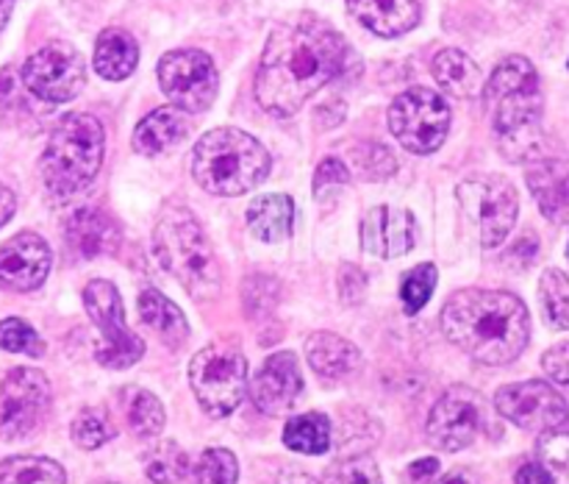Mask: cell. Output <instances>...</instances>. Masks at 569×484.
<instances>
[{
    "instance_id": "obj_1",
    "label": "cell",
    "mask_w": 569,
    "mask_h": 484,
    "mask_svg": "<svg viewBox=\"0 0 569 484\" xmlns=\"http://www.w3.org/2000/svg\"><path fill=\"white\" fill-rule=\"evenodd\" d=\"M350 65H356V53L337 28L320 17H295L267 39L256 72V100L272 117H292L311 95L348 76Z\"/></svg>"
},
{
    "instance_id": "obj_2",
    "label": "cell",
    "mask_w": 569,
    "mask_h": 484,
    "mask_svg": "<svg viewBox=\"0 0 569 484\" xmlns=\"http://www.w3.org/2000/svg\"><path fill=\"white\" fill-rule=\"evenodd\" d=\"M439 323L456 348L495 367L515 362L531 337L526 304L506 289H459L442 306Z\"/></svg>"
},
{
    "instance_id": "obj_3",
    "label": "cell",
    "mask_w": 569,
    "mask_h": 484,
    "mask_svg": "<svg viewBox=\"0 0 569 484\" xmlns=\"http://www.w3.org/2000/svg\"><path fill=\"white\" fill-rule=\"evenodd\" d=\"M498 145L509 161L537 159L542 150V87L526 56H509L483 83Z\"/></svg>"
},
{
    "instance_id": "obj_4",
    "label": "cell",
    "mask_w": 569,
    "mask_h": 484,
    "mask_svg": "<svg viewBox=\"0 0 569 484\" xmlns=\"http://www.w3.org/2000/svg\"><path fill=\"white\" fill-rule=\"evenodd\" d=\"M270 176L264 145L239 128H214L192 150V178L209 195L233 198L259 187Z\"/></svg>"
},
{
    "instance_id": "obj_5",
    "label": "cell",
    "mask_w": 569,
    "mask_h": 484,
    "mask_svg": "<svg viewBox=\"0 0 569 484\" xmlns=\"http://www.w3.org/2000/svg\"><path fill=\"white\" fill-rule=\"evenodd\" d=\"M153 250L194 298H214L222 287V270L209 237L183 206H167L153 228Z\"/></svg>"
},
{
    "instance_id": "obj_6",
    "label": "cell",
    "mask_w": 569,
    "mask_h": 484,
    "mask_svg": "<svg viewBox=\"0 0 569 484\" xmlns=\"http://www.w3.org/2000/svg\"><path fill=\"white\" fill-rule=\"evenodd\" d=\"M106 131L98 117L72 111L56 122L39 159L44 187L53 195H76L94 181L103 167Z\"/></svg>"
},
{
    "instance_id": "obj_7",
    "label": "cell",
    "mask_w": 569,
    "mask_h": 484,
    "mask_svg": "<svg viewBox=\"0 0 569 484\" xmlns=\"http://www.w3.org/2000/svg\"><path fill=\"white\" fill-rule=\"evenodd\" d=\"M189 382L200 409L211 417H226L242 404L248 389V359L231 343H211L194 354Z\"/></svg>"
},
{
    "instance_id": "obj_8",
    "label": "cell",
    "mask_w": 569,
    "mask_h": 484,
    "mask_svg": "<svg viewBox=\"0 0 569 484\" xmlns=\"http://www.w3.org/2000/svg\"><path fill=\"white\" fill-rule=\"evenodd\" d=\"M83 306H87L89 320L100 332L98 350H94L100 365L111 371H126L137 365L144 354V343L128 328L126 309H122V298L114 284L106 278H92L83 287Z\"/></svg>"
},
{
    "instance_id": "obj_9",
    "label": "cell",
    "mask_w": 569,
    "mask_h": 484,
    "mask_svg": "<svg viewBox=\"0 0 569 484\" xmlns=\"http://www.w3.org/2000/svg\"><path fill=\"white\" fill-rule=\"evenodd\" d=\"M456 195L470 226H476L478 243L483 248H498L520 215L515 184L503 176H476L461 181Z\"/></svg>"
},
{
    "instance_id": "obj_10",
    "label": "cell",
    "mask_w": 569,
    "mask_h": 484,
    "mask_svg": "<svg viewBox=\"0 0 569 484\" xmlns=\"http://www.w3.org/2000/svg\"><path fill=\"white\" fill-rule=\"evenodd\" d=\"M389 131L411 154H433L450 131V106L426 87L406 89L389 106Z\"/></svg>"
},
{
    "instance_id": "obj_11",
    "label": "cell",
    "mask_w": 569,
    "mask_h": 484,
    "mask_svg": "<svg viewBox=\"0 0 569 484\" xmlns=\"http://www.w3.org/2000/svg\"><path fill=\"white\" fill-rule=\"evenodd\" d=\"M20 81L33 98L48 103H67L87 83V61L70 42H50L28 56Z\"/></svg>"
},
{
    "instance_id": "obj_12",
    "label": "cell",
    "mask_w": 569,
    "mask_h": 484,
    "mask_svg": "<svg viewBox=\"0 0 569 484\" xmlns=\"http://www.w3.org/2000/svg\"><path fill=\"white\" fill-rule=\"evenodd\" d=\"M50 412V382L37 367H14L0 382V437L22 439Z\"/></svg>"
},
{
    "instance_id": "obj_13",
    "label": "cell",
    "mask_w": 569,
    "mask_h": 484,
    "mask_svg": "<svg viewBox=\"0 0 569 484\" xmlns=\"http://www.w3.org/2000/svg\"><path fill=\"white\" fill-rule=\"evenodd\" d=\"M159 83L172 106L198 115L217 98V67L211 56L198 48L170 50L159 61Z\"/></svg>"
},
{
    "instance_id": "obj_14",
    "label": "cell",
    "mask_w": 569,
    "mask_h": 484,
    "mask_svg": "<svg viewBox=\"0 0 569 484\" xmlns=\"http://www.w3.org/2000/svg\"><path fill=\"white\" fill-rule=\"evenodd\" d=\"M489 426L487 401L470 387H450L439 395L428 415V439L437 448L461 451L481 437Z\"/></svg>"
},
{
    "instance_id": "obj_15",
    "label": "cell",
    "mask_w": 569,
    "mask_h": 484,
    "mask_svg": "<svg viewBox=\"0 0 569 484\" xmlns=\"http://www.w3.org/2000/svg\"><path fill=\"white\" fill-rule=\"evenodd\" d=\"M495 406L506 421L537 434L556 432L569 421V406L559 389L537 378L500 387L495 395Z\"/></svg>"
},
{
    "instance_id": "obj_16",
    "label": "cell",
    "mask_w": 569,
    "mask_h": 484,
    "mask_svg": "<svg viewBox=\"0 0 569 484\" xmlns=\"http://www.w3.org/2000/svg\"><path fill=\"white\" fill-rule=\"evenodd\" d=\"M300 393H303V373H300V362L292 350L267 356L264 365L250 382V401L256 404V409L270 417L287 415L298 404Z\"/></svg>"
},
{
    "instance_id": "obj_17",
    "label": "cell",
    "mask_w": 569,
    "mask_h": 484,
    "mask_svg": "<svg viewBox=\"0 0 569 484\" xmlns=\"http://www.w3.org/2000/svg\"><path fill=\"white\" fill-rule=\"evenodd\" d=\"M48 243L39 234L22 231L0 245V287L11 293H31L44 284L50 273Z\"/></svg>"
},
{
    "instance_id": "obj_18",
    "label": "cell",
    "mask_w": 569,
    "mask_h": 484,
    "mask_svg": "<svg viewBox=\"0 0 569 484\" xmlns=\"http://www.w3.org/2000/svg\"><path fill=\"white\" fill-rule=\"evenodd\" d=\"M417 243V220L400 206H376L361 220V245L367 254L381 259L406 256Z\"/></svg>"
},
{
    "instance_id": "obj_19",
    "label": "cell",
    "mask_w": 569,
    "mask_h": 484,
    "mask_svg": "<svg viewBox=\"0 0 569 484\" xmlns=\"http://www.w3.org/2000/svg\"><path fill=\"white\" fill-rule=\"evenodd\" d=\"M67 245L76 250L83 259H94V256L114 254L120 248V226L111 215H106L98 206H78L64 223Z\"/></svg>"
},
{
    "instance_id": "obj_20",
    "label": "cell",
    "mask_w": 569,
    "mask_h": 484,
    "mask_svg": "<svg viewBox=\"0 0 569 484\" xmlns=\"http://www.w3.org/2000/svg\"><path fill=\"white\" fill-rule=\"evenodd\" d=\"M528 189L537 198L539 209L548 220H567L569 217V161L553 159V156H545V159H533L528 165Z\"/></svg>"
},
{
    "instance_id": "obj_21",
    "label": "cell",
    "mask_w": 569,
    "mask_h": 484,
    "mask_svg": "<svg viewBox=\"0 0 569 484\" xmlns=\"http://www.w3.org/2000/svg\"><path fill=\"white\" fill-rule=\"evenodd\" d=\"M348 11L359 26L378 37H403L420 22L417 0H348Z\"/></svg>"
},
{
    "instance_id": "obj_22",
    "label": "cell",
    "mask_w": 569,
    "mask_h": 484,
    "mask_svg": "<svg viewBox=\"0 0 569 484\" xmlns=\"http://www.w3.org/2000/svg\"><path fill=\"white\" fill-rule=\"evenodd\" d=\"M306 359L317 376L328 382H348L361 371V354L350 339L333 332H315L306 339Z\"/></svg>"
},
{
    "instance_id": "obj_23",
    "label": "cell",
    "mask_w": 569,
    "mask_h": 484,
    "mask_svg": "<svg viewBox=\"0 0 569 484\" xmlns=\"http://www.w3.org/2000/svg\"><path fill=\"white\" fill-rule=\"evenodd\" d=\"M189 126V111L178 109V106H161V109L150 111L133 128V150L142 156H161L170 148H176L183 137H187Z\"/></svg>"
},
{
    "instance_id": "obj_24",
    "label": "cell",
    "mask_w": 569,
    "mask_h": 484,
    "mask_svg": "<svg viewBox=\"0 0 569 484\" xmlns=\"http://www.w3.org/2000/svg\"><path fill=\"white\" fill-rule=\"evenodd\" d=\"M139 317H142L144 326L167 345V348L178 350L187 345L189 339V323L183 317V312L172 304L167 295H161L159 289H142L137 298Z\"/></svg>"
},
{
    "instance_id": "obj_25",
    "label": "cell",
    "mask_w": 569,
    "mask_h": 484,
    "mask_svg": "<svg viewBox=\"0 0 569 484\" xmlns=\"http://www.w3.org/2000/svg\"><path fill=\"white\" fill-rule=\"evenodd\" d=\"M433 78L445 92L456 98H478L483 92V76L476 61L459 48H445L431 61Z\"/></svg>"
},
{
    "instance_id": "obj_26",
    "label": "cell",
    "mask_w": 569,
    "mask_h": 484,
    "mask_svg": "<svg viewBox=\"0 0 569 484\" xmlns=\"http://www.w3.org/2000/svg\"><path fill=\"white\" fill-rule=\"evenodd\" d=\"M139 65L137 39L122 28H106L94 45V70L106 81H122L131 76Z\"/></svg>"
},
{
    "instance_id": "obj_27",
    "label": "cell",
    "mask_w": 569,
    "mask_h": 484,
    "mask_svg": "<svg viewBox=\"0 0 569 484\" xmlns=\"http://www.w3.org/2000/svg\"><path fill=\"white\" fill-rule=\"evenodd\" d=\"M295 206L289 195H261L248 209V226L261 243H283L292 234Z\"/></svg>"
},
{
    "instance_id": "obj_28",
    "label": "cell",
    "mask_w": 569,
    "mask_h": 484,
    "mask_svg": "<svg viewBox=\"0 0 569 484\" xmlns=\"http://www.w3.org/2000/svg\"><path fill=\"white\" fill-rule=\"evenodd\" d=\"M333 428L322 412H306V415L292 417V421L283 426V445L298 454H326L331 448Z\"/></svg>"
},
{
    "instance_id": "obj_29",
    "label": "cell",
    "mask_w": 569,
    "mask_h": 484,
    "mask_svg": "<svg viewBox=\"0 0 569 484\" xmlns=\"http://www.w3.org/2000/svg\"><path fill=\"white\" fill-rule=\"evenodd\" d=\"M0 484H67V473L48 456H9L0 462Z\"/></svg>"
},
{
    "instance_id": "obj_30",
    "label": "cell",
    "mask_w": 569,
    "mask_h": 484,
    "mask_svg": "<svg viewBox=\"0 0 569 484\" xmlns=\"http://www.w3.org/2000/svg\"><path fill=\"white\" fill-rule=\"evenodd\" d=\"M126 417L131 432L142 439L159 437L164 428V406L148 389H126Z\"/></svg>"
},
{
    "instance_id": "obj_31",
    "label": "cell",
    "mask_w": 569,
    "mask_h": 484,
    "mask_svg": "<svg viewBox=\"0 0 569 484\" xmlns=\"http://www.w3.org/2000/svg\"><path fill=\"white\" fill-rule=\"evenodd\" d=\"M189 454L178 443H159L144 451V473L156 484H178L189 476Z\"/></svg>"
},
{
    "instance_id": "obj_32",
    "label": "cell",
    "mask_w": 569,
    "mask_h": 484,
    "mask_svg": "<svg viewBox=\"0 0 569 484\" xmlns=\"http://www.w3.org/2000/svg\"><path fill=\"white\" fill-rule=\"evenodd\" d=\"M539 300H542V312L548 317V323L559 332L569 328V278L567 273L550 270L542 273L539 278Z\"/></svg>"
},
{
    "instance_id": "obj_33",
    "label": "cell",
    "mask_w": 569,
    "mask_h": 484,
    "mask_svg": "<svg viewBox=\"0 0 569 484\" xmlns=\"http://www.w3.org/2000/svg\"><path fill=\"white\" fill-rule=\"evenodd\" d=\"M189 478L192 484H237L239 462L228 448H206L189 465Z\"/></svg>"
},
{
    "instance_id": "obj_34",
    "label": "cell",
    "mask_w": 569,
    "mask_h": 484,
    "mask_svg": "<svg viewBox=\"0 0 569 484\" xmlns=\"http://www.w3.org/2000/svg\"><path fill=\"white\" fill-rule=\"evenodd\" d=\"M539 465L550 484H569V432H548L539 437Z\"/></svg>"
},
{
    "instance_id": "obj_35",
    "label": "cell",
    "mask_w": 569,
    "mask_h": 484,
    "mask_svg": "<svg viewBox=\"0 0 569 484\" xmlns=\"http://www.w3.org/2000/svg\"><path fill=\"white\" fill-rule=\"evenodd\" d=\"M439 281V270L426 261V265H417L415 270H409L400 281V300H403V312L406 315H417L422 306L431 300L433 287Z\"/></svg>"
},
{
    "instance_id": "obj_36",
    "label": "cell",
    "mask_w": 569,
    "mask_h": 484,
    "mask_svg": "<svg viewBox=\"0 0 569 484\" xmlns=\"http://www.w3.org/2000/svg\"><path fill=\"white\" fill-rule=\"evenodd\" d=\"M70 434L72 439H76V445H81V448L87 451H94L114 437V426H111V417L106 415V412L92 409V406H89V409L78 412L76 421H72Z\"/></svg>"
},
{
    "instance_id": "obj_37",
    "label": "cell",
    "mask_w": 569,
    "mask_h": 484,
    "mask_svg": "<svg viewBox=\"0 0 569 484\" xmlns=\"http://www.w3.org/2000/svg\"><path fill=\"white\" fill-rule=\"evenodd\" d=\"M0 348L11 350V354H26V356H42L44 343L37 334V328L28 326L20 317H6L0 320Z\"/></svg>"
},
{
    "instance_id": "obj_38",
    "label": "cell",
    "mask_w": 569,
    "mask_h": 484,
    "mask_svg": "<svg viewBox=\"0 0 569 484\" xmlns=\"http://www.w3.org/2000/svg\"><path fill=\"white\" fill-rule=\"evenodd\" d=\"M353 159L359 165L361 176L372 178V181H387L398 172V161L395 154L381 142H361L353 148Z\"/></svg>"
},
{
    "instance_id": "obj_39",
    "label": "cell",
    "mask_w": 569,
    "mask_h": 484,
    "mask_svg": "<svg viewBox=\"0 0 569 484\" xmlns=\"http://www.w3.org/2000/svg\"><path fill=\"white\" fill-rule=\"evenodd\" d=\"M326 484H383L378 465L367 454H350L333 462L328 471Z\"/></svg>"
},
{
    "instance_id": "obj_40",
    "label": "cell",
    "mask_w": 569,
    "mask_h": 484,
    "mask_svg": "<svg viewBox=\"0 0 569 484\" xmlns=\"http://www.w3.org/2000/svg\"><path fill=\"white\" fill-rule=\"evenodd\" d=\"M378 437H381V426H378L372 417H367L365 412H361V423H356V412H342L339 445H342L345 451H356V454H361V451L372 448V445L378 443Z\"/></svg>"
},
{
    "instance_id": "obj_41",
    "label": "cell",
    "mask_w": 569,
    "mask_h": 484,
    "mask_svg": "<svg viewBox=\"0 0 569 484\" xmlns=\"http://www.w3.org/2000/svg\"><path fill=\"white\" fill-rule=\"evenodd\" d=\"M337 289L342 304H359V300H365L367 293V273L356 265H342L339 267Z\"/></svg>"
},
{
    "instance_id": "obj_42",
    "label": "cell",
    "mask_w": 569,
    "mask_h": 484,
    "mask_svg": "<svg viewBox=\"0 0 569 484\" xmlns=\"http://www.w3.org/2000/svg\"><path fill=\"white\" fill-rule=\"evenodd\" d=\"M350 181V170L342 159L337 156H328V159L320 161L315 172V192L322 195L326 187H339V184H348Z\"/></svg>"
},
{
    "instance_id": "obj_43",
    "label": "cell",
    "mask_w": 569,
    "mask_h": 484,
    "mask_svg": "<svg viewBox=\"0 0 569 484\" xmlns=\"http://www.w3.org/2000/svg\"><path fill=\"white\" fill-rule=\"evenodd\" d=\"M542 367L556 384H569V343H559L545 350Z\"/></svg>"
},
{
    "instance_id": "obj_44",
    "label": "cell",
    "mask_w": 569,
    "mask_h": 484,
    "mask_svg": "<svg viewBox=\"0 0 569 484\" xmlns=\"http://www.w3.org/2000/svg\"><path fill=\"white\" fill-rule=\"evenodd\" d=\"M537 250H539L537 237H533V234H522V237L506 250V261H515L517 270H522V267H528L533 259H537Z\"/></svg>"
},
{
    "instance_id": "obj_45",
    "label": "cell",
    "mask_w": 569,
    "mask_h": 484,
    "mask_svg": "<svg viewBox=\"0 0 569 484\" xmlns=\"http://www.w3.org/2000/svg\"><path fill=\"white\" fill-rule=\"evenodd\" d=\"M517 484H550L548 473H545V467L537 462H526V465H520V471H517L515 476Z\"/></svg>"
},
{
    "instance_id": "obj_46",
    "label": "cell",
    "mask_w": 569,
    "mask_h": 484,
    "mask_svg": "<svg viewBox=\"0 0 569 484\" xmlns=\"http://www.w3.org/2000/svg\"><path fill=\"white\" fill-rule=\"evenodd\" d=\"M437 473H439V460H433V456L415 462V465L409 467V478H411V482H426V478H433V476H437Z\"/></svg>"
},
{
    "instance_id": "obj_47",
    "label": "cell",
    "mask_w": 569,
    "mask_h": 484,
    "mask_svg": "<svg viewBox=\"0 0 569 484\" xmlns=\"http://www.w3.org/2000/svg\"><path fill=\"white\" fill-rule=\"evenodd\" d=\"M14 209H17L14 192H11V189L6 187V184H0V226H6V223L11 220Z\"/></svg>"
},
{
    "instance_id": "obj_48",
    "label": "cell",
    "mask_w": 569,
    "mask_h": 484,
    "mask_svg": "<svg viewBox=\"0 0 569 484\" xmlns=\"http://www.w3.org/2000/svg\"><path fill=\"white\" fill-rule=\"evenodd\" d=\"M278 484H320V482H317L315 476H309V473L292 467V471H283L281 476H278Z\"/></svg>"
},
{
    "instance_id": "obj_49",
    "label": "cell",
    "mask_w": 569,
    "mask_h": 484,
    "mask_svg": "<svg viewBox=\"0 0 569 484\" xmlns=\"http://www.w3.org/2000/svg\"><path fill=\"white\" fill-rule=\"evenodd\" d=\"M11 9H14V0H0V31H3L6 22H9Z\"/></svg>"
},
{
    "instance_id": "obj_50",
    "label": "cell",
    "mask_w": 569,
    "mask_h": 484,
    "mask_svg": "<svg viewBox=\"0 0 569 484\" xmlns=\"http://www.w3.org/2000/svg\"><path fill=\"white\" fill-rule=\"evenodd\" d=\"M439 484H470V482H467L465 476H448V478H442Z\"/></svg>"
},
{
    "instance_id": "obj_51",
    "label": "cell",
    "mask_w": 569,
    "mask_h": 484,
    "mask_svg": "<svg viewBox=\"0 0 569 484\" xmlns=\"http://www.w3.org/2000/svg\"><path fill=\"white\" fill-rule=\"evenodd\" d=\"M98 484H114V482H98Z\"/></svg>"
},
{
    "instance_id": "obj_52",
    "label": "cell",
    "mask_w": 569,
    "mask_h": 484,
    "mask_svg": "<svg viewBox=\"0 0 569 484\" xmlns=\"http://www.w3.org/2000/svg\"><path fill=\"white\" fill-rule=\"evenodd\" d=\"M567 259H569V248H567Z\"/></svg>"
}]
</instances>
